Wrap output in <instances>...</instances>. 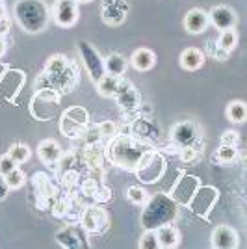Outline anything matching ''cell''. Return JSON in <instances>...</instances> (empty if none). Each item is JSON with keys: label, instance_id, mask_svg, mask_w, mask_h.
<instances>
[{"label": "cell", "instance_id": "38", "mask_svg": "<svg viewBox=\"0 0 247 249\" xmlns=\"http://www.w3.org/2000/svg\"><path fill=\"white\" fill-rule=\"evenodd\" d=\"M17 167V164L11 160V156L10 155H2L0 156V175H8L11 169H15Z\"/></svg>", "mask_w": 247, "mask_h": 249}, {"label": "cell", "instance_id": "1", "mask_svg": "<svg viewBox=\"0 0 247 249\" xmlns=\"http://www.w3.org/2000/svg\"><path fill=\"white\" fill-rule=\"evenodd\" d=\"M153 147L147 142L136 138L134 134H115L106 143L104 156L112 162L115 167H121L124 171H134L140 158Z\"/></svg>", "mask_w": 247, "mask_h": 249}, {"label": "cell", "instance_id": "23", "mask_svg": "<svg viewBox=\"0 0 247 249\" xmlns=\"http://www.w3.org/2000/svg\"><path fill=\"white\" fill-rule=\"evenodd\" d=\"M156 236H158L160 248L171 249L180 244V232H178V229L173 223H167V225H162V227L156 229Z\"/></svg>", "mask_w": 247, "mask_h": 249}, {"label": "cell", "instance_id": "35", "mask_svg": "<svg viewBox=\"0 0 247 249\" xmlns=\"http://www.w3.org/2000/svg\"><path fill=\"white\" fill-rule=\"evenodd\" d=\"M140 248L141 249H158L160 248L158 236H156V231H153V229H145V232L141 234V240H140Z\"/></svg>", "mask_w": 247, "mask_h": 249}, {"label": "cell", "instance_id": "11", "mask_svg": "<svg viewBox=\"0 0 247 249\" xmlns=\"http://www.w3.org/2000/svg\"><path fill=\"white\" fill-rule=\"evenodd\" d=\"M113 99L117 101V106L123 110L124 114H134L141 108V95L134 88V84L124 80V76L121 78Z\"/></svg>", "mask_w": 247, "mask_h": 249}, {"label": "cell", "instance_id": "43", "mask_svg": "<svg viewBox=\"0 0 247 249\" xmlns=\"http://www.w3.org/2000/svg\"><path fill=\"white\" fill-rule=\"evenodd\" d=\"M8 30H10V19L4 17V19H0V37H4Z\"/></svg>", "mask_w": 247, "mask_h": 249}, {"label": "cell", "instance_id": "32", "mask_svg": "<svg viewBox=\"0 0 247 249\" xmlns=\"http://www.w3.org/2000/svg\"><path fill=\"white\" fill-rule=\"evenodd\" d=\"M6 182H8L10 190H19V188L24 186V182H26V175H24V171H22L21 167L17 166L15 169H11L10 173L6 175Z\"/></svg>", "mask_w": 247, "mask_h": 249}, {"label": "cell", "instance_id": "10", "mask_svg": "<svg viewBox=\"0 0 247 249\" xmlns=\"http://www.w3.org/2000/svg\"><path fill=\"white\" fill-rule=\"evenodd\" d=\"M199 186H201V178L199 177L182 173L176 178V182L171 188L169 196H171V199L175 201L178 207H186L190 203V199L194 197V194L197 192Z\"/></svg>", "mask_w": 247, "mask_h": 249}, {"label": "cell", "instance_id": "45", "mask_svg": "<svg viewBox=\"0 0 247 249\" xmlns=\"http://www.w3.org/2000/svg\"><path fill=\"white\" fill-rule=\"evenodd\" d=\"M6 17V6L0 2V19H4Z\"/></svg>", "mask_w": 247, "mask_h": 249}, {"label": "cell", "instance_id": "4", "mask_svg": "<svg viewBox=\"0 0 247 249\" xmlns=\"http://www.w3.org/2000/svg\"><path fill=\"white\" fill-rule=\"evenodd\" d=\"M132 173H136L140 182H143V184H155L165 173V158L160 153H156L155 149H149L140 158V162H138V166H136V169Z\"/></svg>", "mask_w": 247, "mask_h": 249}, {"label": "cell", "instance_id": "22", "mask_svg": "<svg viewBox=\"0 0 247 249\" xmlns=\"http://www.w3.org/2000/svg\"><path fill=\"white\" fill-rule=\"evenodd\" d=\"M58 242L63 248H84V229L82 227H67L58 232Z\"/></svg>", "mask_w": 247, "mask_h": 249}, {"label": "cell", "instance_id": "33", "mask_svg": "<svg viewBox=\"0 0 247 249\" xmlns=\"http://www.w3.org/2000/svg\"><path fill=\"white\" fill-rule=\"evenodd\" d=\"M126 199L132 203V205H138V207H141L147 203V199H149V194L145 192L141 186H130L126 190Z\"/></svg>", "mask_w": 247, "mask_h": 249}, {"label": "cell", "instance_id": "19", "mask_svg": "<svg viewBox=\"0 0 247 249\" xmlns=\"http://www.w3.org/2000/svg\"><path fill=\"white\" fill-rule=\"evenodd\" d=\"M126 11H128V4H124L123 0H115L113 4L103 8V21L108 26H119L124 22Z\"/></svg>", "mask_w": 247, "mask_h": 249}, {"label": "cell", "instance_id": "26", "mask_svg": "<svg viewBox=\"0 0 247 249\" xmlns=\"http://www.w3.org/2000/svg\"><path fill=\"white\" fill-rule=\"evenodd\" d=\"M225 115H227V119H229L230 123L242 124L244 121H246V117H247L246 103H244V101H230V103L227 104Z\"/></svg>", "mask_w": 247, "mask_h": 249}, {"label": "cell", "instance_id": "46", "mask_svg": "<svg viewBox=\"0 0 247 249\" xmlns=\"http://www.w3.org/2000/svg\"><path fill=\"white\" fill-rule=\"evenodd\" d=\"M113 2H115V0H103L104 6H110V4H113Z\"/></svg>", "mask_w": 247, "mask_h": 249}, {"label": "cell", "instance_id": "18", "mask_svg": "<svg viewBox=\"0 0 247 249\" xmlns=\"http://www.w3.org/2000/svg\"><path fill=\"white\" fill-rule=\"evenodd\" d=\"M37 155L43 164H47L49 167H58V162L63 156V149L56 140H43L37 147Z\"/></svg>", "mask_w": 247, "mask_h": 249}, {"label": "cell", "instance_id": "31", "mask_svg": "<svg viewBox=\"0 0 247 249\" xmlns=\"http://www.w3.org/2000/svg\"><path fill=\"white\" fill-rule=\"evenodd\" d=\"M8 155H10L11 160H13V162L19 166V164H24V162L30 158L32 151H30V147L26 145V143H15V145L10 147Z\"/></svg>", "mask_w": 247, "mask_h": 249}, {"label": "cell", "instance_id": "3", "mask_svg": "<svg viewBox=\"0 0 247 249\" xmlns=\"http://www.w3.org/2000/svg\"><path fill=\"white\" fill-rule=\"evenodd\" d=\"M141 212V225L143 229H153L156 231L162 225L175 223L178 218V205L167 194H155L153 197L147 199Z\"/></svg>", "mask_w": 247, "mask_h": 249}, {"label": "cell", "instance_id": "44", "mask_svg": "<svg viewBox=\"0 0 247 249\" xmlns=\"http://www.w3.org/2000/svg\"><path fill=\"white\" fill-rule=\"evenodd\" d=\"M6 51H8V43L4 41V37H0V58L6 54Z\"/></svg>", "mask_w": 247, "mask_h": 249}, {"label": "cell", "instance_id": "13", "mask_svg": "<svg viewBox=\"0 0 247 249\" xmlns=\"http://www.w3.org/2000/svg\"><path fill=\"white\" fill-rule=\"evenodd\" d=\"M52 19L62 28H71L78 21V2L76 0H56L52 8Z\"/></svg>", "mask_w": 247, "mask_h": 249}, {"label": "cell", "instance_id": "6", "mask_svg": "<svg viewBox=\"0 0 247 249\" xmlns=\"http://www.w3.org/2000/svg\"><path fill=\"white\" fill-rule=\"evenodd\" d=\"M60 97L62 95L58 91H54V89H39V91H35L30 104L32 115L35 119H41V121L52 119V115L56 114V110L60 106Z\"/></svg>", "mask_w": 247, "mask_h": 249}, {"label": "cell", "instance_id": "5", "mask_svg": "<svg viewBox=\"0 0 247 249\" xmlns=\"http://www.w3.org/2000/svg\"><path fill=\"white\" fill-rule=\"evenodd\" d=\"M89 123V114L84 106H71L60 117V132L65 138L78 140Z\"/></svg>", "mask_w": 247, "mask_h": 249}, {"label": "cell", "instance_id": "9", "mask_svg": "<svg viewBox=\"0 0 247 249\" xmlns=\"http://www.w3.org/2000/svg\"><path fill=\"white\" fill-rule=\"evenodd\" d=\"M169 140L175 145L176 151L180 147L188 145H195L197 149H201V130H199L197 123H194V121H180V123H176L171 128Z\"/></svg>", "mask_w": 247, "mask_h": 249}, {"label": "cell", "instance_id": "15", "mask_svg": "<svg viewBox=\"0 0 247 249\" xmlns=\"http://www.w3.org/2000/svg\"><path fill=\"white\" fill-rule=\"evenodd\" d=\"M208 21H210V24L216 30L223 32V30H230V28L236 26L238 15L232 8H229L225 4H219V6H214L212 10L208 11Z\"/></svg>", "mask_w": 247, "mask_h": 249}, {"label": "cell", "instance_id": "36", "mask_svg": "<svg viewBox=\"0 0 247 249\" xmlns=\"http://www.w3.org/2000/svg\"><path fill=\"white\" fill-rule=\"evenodd\" d=\"M78 182V173L74 171V169H65V171H62V184L65 188H72L74 184Z\"/></svg>", "mask_w": 247, "mask_h": 249}, {"label": "cell", "instance_id": "16", "mask_svg": "<svg viewBox=\"0 0 247 249\" xmlns=\"http://www.w3.org/2000/svg\"><path fill=\"white\" fill-rule=\"evenodd\" d=\"M210 244L214 249H236L240 246V236H238L236 229L229 227V225H217L212 231Z\"/></svg>", "mask_w": 247, "mask_h": 249}, {"label": "cell", "instance_id": "41", "mask_svg": "<svg viewBox=\"0 0 247 249\" xmlns=\"http://www.w3.org/2000/svg\"><path fill=\"white\" fill-rule=\"evenodd\" d=\"M110 197H112V194H110V190L106 186H99V190H97V194H95V201H99V203H106V201H110Z\"/></svg>", "mask_w": 247, "mask_h": 249}, {"label": "cell", "instance_id": "17", "mask_svg": "<svg viewBox=\"0 0 247 249\" xmlns=\"http://www.w3.org/2000/svg\"><path fill=\"white\" fill-rule=\"evenodd\" d=\"M208 11L201 10V8H194L186 13L184 17V30L192 36H197V34H203V32L208 28Z\"/></svg>", "mask_w": 247, "mask_h": 249}, {"label": "cell", "instance_id": "42", "mask_svg": "<svg viewBox=\"0 0 247 249\" xmlns=\"http://www.w3.org/2000/svg\"><path fill=\"white\" fill-rule=\"evenodd\" d=\"M8 194H10V186H8V182H6V177L0 175V201L8 197Z\"/></svg>", "mask_w": 247, "mask_h": 249}, {"label": "cell", "instance_id": "8", "mask_svg": "<svg viewBox=\"0 0 247 249\" xmlns=\"http://www.w3.org/2000/svg\"><path fill=\"white\" fill-rule=\"evenodd\" d=\"M217 199H219V190L217 188L203 186L201 184L186 207L190 208L195 216H199V218H208V214L212 212V208L216 207Z\"/></svg>", "mask_w": 247, "mask_h": 249}, {"label": "cell", "instance_id": "7", "mask_svg": "<svg viewBox=\"0 0 247 249\" xmlns=\"http://www.w3.org/2000/svg\"><path fill=\"white\" fill-rule=\"evenodd\" d=\"M78 54H80V60H82L86 73L89 74V78L97 84L106 74V71H104V58L89 41L78 43Z\"/></svg>", "mask_w": 247, "mask_h": 249}, {"label": "cell", "instance_id": "27", "mask_svg": "<svg viewBox=\"0 0 247 249\" xmlns=\"http://www.w3.org/2000/svg\"><path fill=\"white\" fill-rule=\"evenodd\" d=\"M84 162L88 164V167H103V156L104 153L101 151L99 143H91V145H86L84 147Z\"/></svg>", "mask_w": 247, "mask_h": 249}, {"label": "cell", "instance_id": "21", "mask_svg": "<svg viewBox=\"0 0 247 249\" xmlns=\"http://www.w3.org/2000/svg\"><path fill=\"white\" fill-rule=\"evenodd\" d=\"M156 63V56L155 52L147 47H141V49H136L134 54L130 56V65L134 67L136 71L140 73H145V71H151Z\"/></svg>", "mask_w": 247, "mask_h": 249}, {"label": "cell", "instance_id": "24", "mask_svg": "<svg viewBox=\"0 0 247 249\" xmlns=\"http://www.w3.org/2000/svg\"><path fill=\"white\" fill-rule=\"evenodd\" d=\"M126 67H128V62L124 60L121 54H117V52H112L110 56L104 58V71H106V74L124 76Z\"/></svg>", "mask_w": 247, "mask_h": 249}, {"label": "cell", "instance_id": "14", "mask_svg": "<svg viewBox=\"0 0 247 249\" xmlns=\"http://www.w3.org/2000/svg\"><path fill=\"white\" fill-rule=\"evenodd\" d=\"M80 227L86 232H104L108 229V214L101 207H86L80 214Z\"/></svg>", "mask_w": 247, "mask_h": 249}, {"label": "cell", "instance_id": "29", "mask_svg": "<svg viewBox=\"0 0 247 249\" xmlns=\"http://www.w3.org/2000/svg\"><path fill=\"white\" fill-rule=\"evenodd\" d=\"M216 43L221 51H225L227 54H230V52L236 49V45H238V32L234 30V28L219 32V37H217Z\"/></svg>", "mask_w": 247, "mask_h": 249}, {"label": "cell", "instance_id": "37", "mask_svg": "<svg viewBox=\"0 0 247 249\" xmlns=\"http://www.w3.org/2000/svg\"><path fill=\"white\" fill-rule=\"evenodd\" d=\"M99 130H101V136H106V138H113L117 134V124L113 121H103V123L97 124Z\"/></svg>", "mask_w": 247, "mask_h": 249}, {"label": "cell", "instance_id": "12", "mask_svg": "<svg viewBox=\"0 0 247 249\" xmlns=\"http://www.w3.org/2000/svg\"><path fill=\"white\" fill-rule=\"evenodd\" d=\"M26 82V74L19 69H6L0 74V97L15 103L17 95L21 93L22 86Z\"/></svg>", "mask_w": 247, "mask_h": 249}, {"label": "cell", "instance_id": "40", "mask_svg": "<svg viewBox=\"0 0 247 249\" xmlns=\"http://www.w3.org/2000/svg\"><path fill=\"white\" fill-rule=\"evenodd\" d=\"M208 52H210V56H214V58H217V60H221V62L229 58V54H227L225 51H221V49L217 47V43H214V41L208 43Z\"/></svg>", "mask_w": 247, "mask_h": 249}, {"label": "cell", "instance_id": "25", "mask_svg": "<svg viewBox=\"0 0 247 249\" xmlns=\"http://www.w3.org/2000/svg\"><path fill=\"white\" fill-rule=\"evenodd\" d=\"M123 76H113V74H104L103 78L97 82V91L103 97H108V99H113L115 97V91L119 88V82H121Z\"/></svg>", "mask_w": 247, "mask_h": 249}, {"label": "cell", "instance_id": "47", "mask_svg": "<svg viewBox=\"0 0 247 249\" xmlns=\"http://www.w3.org/2000/svg\"><path fill=\"white\" fill-rule=\"evenodd\" d=\"M78 4H89V2H93V0H76Z\"/></svg>", "mask_w": 247, "mask_h": 249}, {"label": "cell", "instance_id": "2", "mask_svg": "<svg viewBox=\"0 0 247 249\" xmlns=\"http://www.w3.org/2000/svg\"><path fill=\"white\" fill-rule=\"evenodd\" d=\"M17 24L28 34H41L51 21V10L45 0H17L13 6Z\"/></svg>", "mask_w": 247, "mask_h": 249}, {"label": "cell", "instance_id": "28", "mask_svg": "<svg viewBox=\"0 0 247 249\" xmlns=\"http://www.w3.org/2000/svg\"><path fill=\"white\" fill-rule=\"evenodd\" d=\"M238 158V147L236 145H219L216 153H214V160L221 166H230L234 164Z\"/></svg>", "mask_w": 247, "mask_h": 249}, {"label": "cell", "instance_id": "39", "mask_svg": "<svg viewBox=\"0 0 247 249\" xmlns=\"http://www.w3.org/2000/svg\"><path fill=\"white\" fill-rule=\"evenodd\" d=\"M240 142V134L236 130H225L223 136H221V145H236Z\"/></svg>", "mask_w": 247, "mask_h": 249}, {"label": "cell", "instance_id": "20", "mask_svg": "<svg viewBox=\"0 0 247 249\" xmlns=\"http://www.w3.org/2000/svg\"><path fill=\"white\" fill-rule=\"evenodd\" d=\"M178 62H180V67L184 71H197V69H201L205 65L206 54L203 51L195 49V47H190V49H184L180 52Z\"/></svg>", "mask_w": 247, "mask_h": 249}, {"label": "cell", "instance_id": "34", "mask_svg": "<svg viewBox=\"0 0 247 249\" xmlns=\"http://www.w3.org/2000/svg\"><path fill=\"white\" fill-rule=\"evenodd\" d=\"M176 155L178 158L184 162V164H194L199 155H201V149H197L195 145H188V147H180L178 151H176Z\"/></svg>", "mask_w": 247, "mask_h": 249}, {"label": "cell", "instance_id": "30", "mask_svg": "<svg viewBox=\"0 0 247 249\" xmlns=\"http://www.w3.org/2000/svg\"><path fill=\"white\" fill-rule=\"evenodd\" d=\"M67 65H69V58H67V56H63V54H54V56H51V58L47 60L43 71L47 74H58V73H62Z\"/></svg>", "mask_w": 247, "mask_h": 249}]
</instances>
